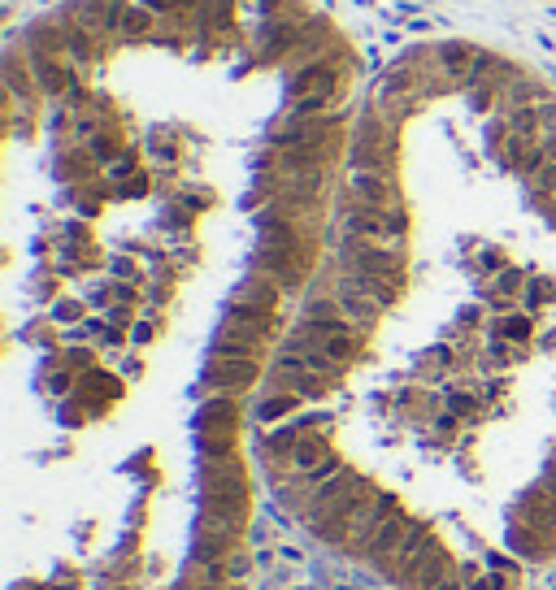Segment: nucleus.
Here are the masks:
<instances>
[{
  "label": "nucleus",
  "mask_w": 556,
  "mask_h": 590,
  "mask_svg": "<svg viewBox=\"0 0 556 590\" xmlns=\"http://www.w3.org/2000/svg\"><path fill=\"white\" fill-rule=\"evenodd\" d=\"M79 313H83L79 304H61V309H57V317H61V321H79Z\"/></svg>",
  "instance_id": "obj_16"
},
{
  "label": "nucleus",
  "mask_w": 556,
  "mask_h": 590,
  "mask_svg": "<svg viewBox=\"0 0 556 590\" xmlns=\"http://www.w3.org/2000/svg\"><path fill=\"white\" fill-rule=\"evenodd\" d=\"M500 330H504L509 339H526V335H530V321H526V317H509V321H504Z\"/></svg>",
  "instance_id": "obj_15"
},
{
  "label": "nucleus",
  "mask_w": 556,
  "mask_h": 590,
  "mask_svg": "<svg viewBox=\"0 0 556 590\" xmlns=\"http://www.w3.org/2000/svg\"><path fill=\"white\" fill-rule=\"evenodd\" d=\"M257 361L252 356H213V365H209V373H205V382L213 391H244V387H252L257 382Z\"/></svg>",
  "instance_id": "obj_7"
},
{
  "label": "nucleus",
  "mask_w": 556,
  "mask_h": 590,
  "mask_svg": "<svg viewBox=\"0 0 556 590\" xmlns=\"http://www.w3.org/2000/svg\"><path fill=\"white\" fill-rule=\"evenodd\" d=\"M300 404V395L296 391H283V395H270V399H261V408H257V417L261 421H278V417H287L291 408Z\"/></svg>",
  "instance_id": "obj_14"
},
{
  "label": "nucleus",
  "mask_w": 556,
  "mask_h": 590,
  "mask_svg": "<svg viewBox=\"0 0 556 590\" xmlns=\"http://www.w3.org/2000/svg\"><path fill=\"white\" fill-rule=\"evenodd\" d=\"M348 195H352V204H365V209H396V187H391L387 169H352Z\"/></svg>",
  "instance_id": "obj_5"
},
{
  "label": "nucleus",
  "mask_w": 556,
  "mask_h": 590,
  "mask_svg": "<svg viewBox=\"0 0 556 590\" xmlns=\"http://www.w3.org/2000/svg\"><path fill=\"white\" fill-rule=\"evenodd\" d=\"M217 573H222V582H226V586L248 582V573H252V556H248V547H235L231 556H226V560L217 564Z\"/></svg>",
  "instance_id": "obj_12"
},
{
  "label": "nucleus",
  "mask_w": 556,
  "mask_h": 590,
  "mask_svg": "<svg viewBox=\"0 0 556 590\" xmlns=\"http://www.w3.org/2000/svg\"><path fill=\"white\" fill-rule=\"evenodd\" d=\"M148 31H153V13H148L144 5H126L118 35H126V39H139V35H148Z\"/></svg>",
  "instance_id": "obj_13"
},
{
  "label": "nucleus",
  "mask_w": 556,
  "mask_h": 590,
  "mask_svg": "<svg viewBox=\"0 0 556 590\" xmlns=\"http://www.w3.org/2000/svg\"><path fill=\"white\" fill-rule=\"evenodd\" d=\"M343 274H369V278H400V248L387 243H365V239H348L343 235Z\"/></svg>",
  "instance_id": "obj_3"
},
{
  "label": "nucleus",
  "mask_w": 556,
  "mask_h": 590,
  "mask_svg": "<svg viewBox=\"0 0 556 590\" xmlns=\"http://www.w3.org/2000/svg\"><path fill=\"white\" fill-rule=\"evenodd\" d=\"M261 347H265V335H261V330H252V326H244L239 317L226 313L217 339H213V356H252V361H257Z\"/></svg>",
  "instance_id": "obj_6"
},
{
  "label": "nucleus",
  "mask_w": 556,
  "mask_h": 590,
  "mask_svg": "<svg viewBox=\"0 0 556 590\" xmlns=\"http://www.w3.org/2000/svg\"><path fill=\"white\" fill-rule=\"evenodd\" d=\"M205 495H248L244 465H239L235 456H226V460H209V473H205Z\"/></svg>",
  "instance_id": "obj_9"
},
{
  "label": "nucleus",
  "mask_w": 556,
  "mask_h": 590,
  "mask_svg": "<svg viewBox=\"0 0 556 590\" xmlns=\"http://www.w3.org/2000/svg\"><path fill=\"white\" fill-rule=\"evenodd\" d=\"M391 148H396V135H391V126L383 122V113L361 117V126L352 131V148H348L352 169H387Z\"/></svg>",
  "instance_id": "obj_2"
},
{
  "label": "nucleus",
  "mask_w": 556,
  "mask_h": 590,
  "mask_svg": "<svg viewBox=\"0 0 556 590\" xmlns=\"http://www.w3.org/2000/svg\"><path fill=\"white\" fill-rule=\"evenodd\" d=\"M122 13H126L122 0H83V5L74 9V22H79V27H83L87 35L105 39V35H118Z\"/></svg>",
  "instance_id": "obj_8"
},
{
  "label": "nucleus",
  "mask_w": 556,
  "mask_h": 590,
  "mask_svg": "<svg viewBox=\"0 0 556 590\" xmlns=\"http://www.w3.org/2000/svg\"><path fill=\"white\" fill-rule=\"evenodd\" d=\"M31 74L44 91H65L74 83V61L65 57H31Z\"/></svg>",
  "instance_id": "obj_10"
},
{
  "label": "nucleus",
  "mask_w": 556,
  "mask_h": 590,
  "mask_svg": "<svg viewBox=\"0 0 556 590\" xmlns=\"http://www.w3.org/2000/svg\"><path fill=\"white\" fill-rule=\"evenodd\" d=\"M278 295H283V287H278L274 278H265V274H252L244 287L235 291L239 304H252V309H270V313H278Z\"/></svg>",
  "instance_id": "obj_11"
},
{
  "label": "nucleus",
  "mask_w": 556,
  "mask_h": 590,
  "mask_svg": "<svg viewBox=\"0 0 556 590\" xmlns=\"http://www.w3.org/2000/svg\"><path fill=\"white\" fill-rule=\"evenodd\" d=\"M287 465H291L300 477H309L313 486L339 477V460H335L331 447H326V439H317V434H300L296 447H291V456H287Z\"/></svg>",
  "instance_id": "obj_4"
},
{
  "label": "nucleus",
  "mask_w": 556,
  "mask_h": 590,
  "mask_svg": "<svg viewBox=\"0 0 556 590\" xmlns=\"http://www.w3.org/2000/svg\"><path fill=\"white\" fill-rule=\"evenodd\" d=\"M339 91V70L313 61L291 79V117H322V109L331 105V96Z\"/></svg>",
  "instance_id": "obj_1"
}]
</instances>
